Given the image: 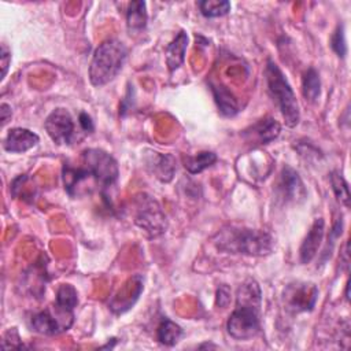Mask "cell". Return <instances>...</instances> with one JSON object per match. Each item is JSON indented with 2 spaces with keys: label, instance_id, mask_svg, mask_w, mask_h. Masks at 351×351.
<instances>
[{
  "label": "cell",
  "instance_id": "7",
  "mask_svg": "<svg viewBox=\"0 0 351 351\" xmlns=\"http://www.w3.org/2000/svg\"><path fill=\"white\" fill-rule=\"evenodd\" d=\"M73 311L60 308L53 304L43 311H38L32 315L30 325L32 329L40 335L53 336L67 330L73 324Z\"/></svg>",
  "mask_w": 351,
  "mask_h": 351
},
{
  "label": "cell",
  "instance_id": "27",
  "mask_svg": "<svg viewBox=\"0 0 351 351\" xmlns=\"http://www.w3.org/2000/svg\"><path fill=\"white\" fill-rule=\"evenodd\" d=\"M230 303V289L226 285H221L217 289V306H219L221 308L228 307V304Z\"/></svg>",
  "mask_w": 351,
  "mask_h": 351
},
{
  "label": "cell",
  "instance_id": "10",
  "mask_svg": "<svg viewBox=\"0 0 351 351\" xmlns=\"http://www.w3.org/2000/svg\"><path fill=\"white\" fill-rule=\"evenodd\" d=\"M144 289V280L143 276L134 274L130 277L118 291V293L112 298V300L108 303V308L114 314H123L129 308L133 307V304L140 298L141 292Z\"/></svg>",
  "mask_w": 351,
  "mask_h": 351
},
{
  "label": "cell",
  "instance_id": "3",
  "mask_svg": "<svg viewBox=\"0 0 351 351\" xmlns=\"http://www.w3.org/2000/svg\"><path fill=\"white\" fill-rule=\"evenodd\" d=\"M128 58V48L117 38L103 41L93 52L89 64V81L93 86H103L112 81L122 70Z\"/></svg>",
  "mask_w": 351,
  "mask_h": 351
},
{
  "label": "cell",
  "instance_id": "23",
  "mask_svg": "<svg viewBox=\"0 0 351 351\" xmlns=\"http://www.w3.org/2000/svg\"><path fill=\"white\" fill-rule=\"evenodd\" d=\"M202 15L206 18L223 16L230 11V3L226 0H203L197 3Z\"/></svg>",
  "mask_w": 351,
  "mask_h": 351
},
{
  "label": "cell",
  "instance_id": "6",
  "mask_svg": "<svg viewBox=\"0 0 351 351\" xmlns=\"http://www.w3.org/2000/svg\"><path fill=\"white\" fill-rule=\"evenodd\" d=\"M82 166L89 171L90 177L101 188H110L119 176L117 160L106 151L99 148H88L81 152Z\"/></svg>",
  "mask_w": 351,
  "mask_h": 351
},
{
  "label": "cell",
  "instance_id": "15",
  "mask_svg": "<svg viewBox=\"0 0 351 351\" xmlns=\"http://www.w3.org/2000/svg\"><path fill=\"white\" fill-rule=\"evenodd\" d=\"M147 169L159 181L169 182L173 180L176 171V159L170 154L152 152L147 159Z\"/></svg>",
  "mask_w": 351,
  "mask_h": 351
},
{
  "label": "cell",
  "instance_id": "26",
  "mask_svg": "<svg viewBox=\"0 0 351 351\" xmlns=\"http://www.w3.org/2000/svg\"><path fill=\"white\" fill-rule=\"evenodd\" d=\"M1 348H23L22 340L19 337V333L16 328H10L4 335L1 340Z\"/></svg>",
  "mask_w": 351,
  "mask_h": 351
},
{
  "label": "cell",
  "instance_id": "13",
  "mask_svg": "<svg viewBox=\"0 0 351 351\" xmlns=\"http://www.w3.org/2000/svg\"><path fill=\"white\" fill-rule=\"evenodd\" d=\"M324 232L325 221L322 218H315L299 248V259L303 265L310 263L315 258L324 239Z\"/></svg>",
  "mask_w": 351,
  "mask_h": 351
},
{
  "label": "cell",
  "instance_id": "11",
  "mask_svg": "<svg viewBox=\"0 0 351 351\" xmlns=\"http://www.w3.org/2000/svg\"><path fill=\"white\" fill-rule=\"evenodd\" d=\"M277 192L284 202H299L306 197L304 185L298 171L291 166L282 167L277 182Z\"/></svg>",
  "mask_w": 351,
  "mask_h": 351
},
{
  "label": "cell",
  "instance_id": "9",
  "mask_svg": "<svg viewBox=\"0 0 351 351\" xmlns=\"http://www.w3.org/2000/svg\"><path fill=\"white\" fill-rule=\"evenodd\" d=\"M45 130L49 138L58 144H70L75 136V125L66 108L53 110L45 119Z\"/></svg>",
  "mask_w": 351,
  "mask_h": 351
},
{
  "label": "cell",
  "instance_id": "19",
  "mask_svg": "<svg viewBox=\"0 0 351 351\" xmlns=\"http://www.w3.org/2000/svg\"><path fill=\"white\" fill-rule=\"evenodd\" d=\"M182 336V329L180 325H177L176 322H173L171 319L163 317L158 325L156 329V337L159 340V343L165 344V346H174L178 343V340Z\"/></svg>",
  "mask_w": 351,
  "mask_h": 351
},
{
  "label": "cell",
  "instance_id": "29",
  "mask_svg": "<svg viewBox=\"0 0 351 351\" xmlns=\"http://www.w3.org/2000/svg\"><path fill=\"white\" fill-rule=\"evenodd\" d=\"M0 58H1V80L5 78L7 75V70H8V66H10V62H11V52L8 51V48L1 44V52H0Z\"/></svg>",
  "mask_w": 351,
  "mask_h": 351
},
{
  "label": "cell",
  "instance_id": "8",
  "mask_svg": "<svg viewBox=\"0 0 351 351\" xmlns=\"http://www.w3.org/2000/svg\"><path fill=\"white\" fill-rule=\"evenodd\" d=\"M285 308L293 314L311 311L318 299V288L311 282L288 284L282 293Z\"/></svg>",
  "mask_w": 351,
  "mask_h": 351
},
{
  "label": "cell",
  "instance_id": "17",
  "mask_svg": "<svg viewBox=\"0 0 351 351\" xmlns=\"http://www.w3.org/2000/svg\"><path fill=\"white\" fill-rule=\"evenodd\" d=\"M211 90L218 106V110L225 117H233L239 112V103L236 97L223 85L211 84Z\"/></svg>",
  "mask_w": 351,
  "mask_h": 351
},
{
  "label": "cell",
  "instance_id": "30",
  "mask_svg": "<svg viewBox=\"0 0 351 351\" xmlns=\"http://www.w3.org/2000/svg\"><path fill=\"white\" fill-rule=\"evenodd\" d=\"M0 114H1V128H4L5 123L11 119V115H12L11 107L7 103H3L0 106Z\"/></svg>",
  "mask_w": 351,
  "mask_h": 351
},
{
  "label": "cell",
  "instance_id": "21",
  "mask_svg": "<svg viewBox=\"0 0 351 351\" xmlns=\"http://www.w3.org/2000/svg\"><path fill=\"white\" fill-rule=\"evenodd\" d=\"M217 162V155L211 151H202L195 156L184 158V167L191 174H199L204 169L213 166Z\"/></svg>",
  "mask_w": 351,
  "mask_h": 351
},
{
  "label": "cell",
  "instance_id": "31",
  "mask_svg": "<svg viewBox=\"0 0 351 351\" xmlns=\"http://www.w3.org/2000/svg\"><path fill=\"white\" fill-rule=\"evenodd\" d=\"M348 288H350V281H347V284H346V299H347V300L350 299V296H348Z\"/></svg>",
  "mask_w": 351,
  "mask_h": 351
},
{
  "label": "cell",
  "instance_id": "1",
  "mask_svg": "<svg viewBox=\"0 0 351 351\" xmlns=\"http://www.w3.org/2000/svg\"><path fill=\"white\" fill-rule=\"evenodd\" d=\"M262 291L254 278H247L236 292V307L226 321L228 333L236 340H248L261 329Z\"/></svg>",
  "mask_w": 351,
  "mask_h": 351
},
{
  "label": "cell",
  "instance_id": "2",
  "mask_svg": "<svg viewBox=\"0 0 351 351\" xmlns=\"http://www.w3.org/2000/svg\"><path fill=\"white\" fill-rule=\"evenodd\" d=\"M214 243L221 251L250 256H265L274 248V239L269 232L233 225L221 229Z\"/></svg>",
  "mask_w": 351,
  "mask_h": 351
},
{
  "label": "cell",
  "instance_id": "14",
  "mask_svg": "<svg viewBox=\"0 0 351 351\" xmlns=\"http://www.w3.org/2000/svg\"><path fill=\"white\" fill-rule=\"evenodd\" d=\"M40 141V137L25 128H12L7 132V136L3 140V148L7 152H26L30 148L36 147Z\"/></svg>",
  "mask_w": 351,
  "mask_h": 351
},
{
  "label": "cell",
  "instance_id": "22",
  "mask_svg": "<svg viewBox=\"0 0 351 351\" xmlns=\"http://www.w3.org/2000/svg\"><path fill=\"white\" fill-rule=\"evenodd\" d=\"M329 181L332 185V191L337 199V202L340 204H343L344 207H350V189H348V184L344 180V177L340 174V171L333 170L329 176Z\"/></svg>",
  "mask_w": 351,
  "mask_h": 351
},
{
  "label": "cell",
  "instance_id": "18",
  "mask_svg": "<svg viewBox=\"0 0 351 351\" xmlns=\"http://www.w3.org/2000/svg\"><path fill=\"white\" fill-rule=\"evenodd\" d=\"M302 93L308 103H315L321 95V80L318 71L314 67H308L303 73Z\"/></svg>",
  "mask_w": 351,
  "mask_h": 351
},
{
  "label": "cell",
  "instance_id": "12",
  "mask_svg": "<svg viewBox=\"0 0 351 351\" xmlns=\"http://www.w3.org/2000/svg\"><path fill=\"white\" fill-rule=\"evenodd\" d=\"M281 132L280 123L271 117H263L243 132V137L247 143L269 144L278 137Z\"/></svg>",
  "mask_w": 351,
  "mask_h": 351
},
{
  "label": "cell",
  "instance_id": "16",
  "mask_svg": "<svg viewBox=\"0 0 351 351\" xmlns=\"http://www.w3.org/2000/svg\"><path fill=\"white\" fill-rule=\"evenodd\" d=\"M188 48V34L180 30L176 38L166 47V64L170 71L177 70L185 60V51Z\"/></svg>",
  "mask_w": 351,
  "mask_h": 351
},
{
  "label": "cell",
  "instance_id": "24",
  "mask_svg": "<svg viewBox=\"0 0 351 351\" xmlns=\"http://www.w3.org/2000/svg\"><path fill=\"white\" fill-rule=\"evenodd\" d=\"M77 303H78V295L75 288L70 284H62L56 291L55 304L59 306L60 308L73 311Z\"/></svg>",
  "mask_w": 351,
  "mask_h": 351
},
{
  "label": "cell",
  "instance_id": "25",
  "mask_svg": "<svg viewBox=\"0 0 351 351\" xmlns=\"http://www.w3.org/2000/svg\"><path fill=\"white\" fill-rule=\"evenodd\" d=\"M330 48L339 58H344L347 55V41L344 34V26L339 25L336 30L330 36Z\"/></svg>",
  "mask_w": 351,
  "mask_h": 351
},
{
  "label": "cell",
  "instance_id": "4",
  "mask_svg": "<svg viewBox=\"0 0 351 351\" xmlns=\"http://www.w3.org/2000/svg\"><path fill=\"white\" fill-rule=\"evenodd\" d=\"M265 75H266L267 92L273 99V101L276 103V106L278 107L285 121V125L288 128H295L300 121V110H299V103L296 100V96L288 80L285 78L278 64L271 59H267Z\"/></svg>",
  "mask_w": 351,
  "mask_h": 351
},
{
  "label": "cell",
  "instance_id": "5",
  "mask_svg": "<svg viewBox=\"0 0 351 351\" xmlns=\"http://www.w3.org/2000/svg\"><path fill=\"white\" fill-rule=\"evenodd\" d=\"M134 223L144 230L149 239L159 237L167 229V217L162 206L149 195L140 193L132 200Z\"/></svg>",
  "mask_w": 351,
  "mask_h": 351
},
{
  "label": "cell",
  "instance_id": "20",
  "mask_svg": "<svg viewBox=\"0 0 351 351\" xmlns=\"http://www.w3.org/2000/svg\"><path fill=\"white\" fill-rule=\"evenodd\" d=\"M147 4L144 1H132L126 10V25L130 30H141L147 25Z\"/></svg>",
  "mask_w": 351,
  "mask_h": 351
},
{
  "label": "cell",
  "instance_id": "28",
  "mask_svg": "<svg viewBox=\"0 0 351 351\" xmlns=\"http://www.w3.org/2000/svg\"><path fill=\"white\" fill-rule=\"evenodd\" d=\"M78 123H80V128L84 130V133H92L95 126H93V121L90 118V115H88L86 112H80L78 115Z\"/></svg>",
  "mask_w": 351,
  "mask_h": 351
}]
</instances>
